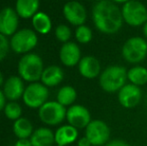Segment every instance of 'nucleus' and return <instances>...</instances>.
<instances>
[{
  "label": "nucleus",
  "mask_w": 147,
  "mask_h": 146,
  "mask_svg": "<svg viewBox=\"0 0 147 146\" xmlns=\"http://www.w3.org/2000/svg\"><path fill=\"white\" fill-rule=\"evenodd\" d=\"M66 120L68 124L72 125L77 129L86 128V126L90 123L91 114L85 106L80 104H73L69 106L66 111Z\"/></svg>",
  "instance_id": "obj_12"
},
{
  "label": "nucleus",
  "mask_w": 147,
  "mask_h": 146,
  "mask_svg": "<svg viewBox=\"0 0 147 146\" xmlns=\"http://www.w3.org/2000/svg\"><path fill=\"white\" fill-rule=\"evenodd\" d=\"M64 78V72L57 65H50L44 68L41 75V83L46 87H54L62 82Z\"/></svg>",
  "instance_id": "obj_19"
},
{
  "label": "nucleus",
  "mask_w": 147,
  "mask_h": 146,
  "mask_svg": "<svg viewBox=\"0 0 147 146\" xmlns=\"http://www.w3.org/2000/svg\"><path fill=\"white\" fill-rule=\"evenodd\" d=\"M72 36V32L69 26L66 24H60L55 28V37L58 41L62 43L69 42L70 38Z\"/></svg>",
  "instance_id": "obj_27"
},
{
  "label": "nucleus",
  "mask_w": 147,
  "mask_h": 146,
  "mask_svg": "<svg viewBox=\"0 0 147 146\" xmlns=\"http://www.w3.org/2000/svg\"><path fill=\"white\" fill-rule=\"evenodd\" d=\"M10 48L18 54L29 53L38 44V37L35 31L29 28L17 30L10 38Z\"/></svg>",
  "instance_id": "obj_6"
},
{
  "label": "nucleus",
  "mask_w": 147,
  "mask_h": 146,
  "mask_svg": "<svg viewBox=\"0 0 147 146\" xmlns=\"http://www.w3.org/2000/svg\"><path fill=\"white\" fill-rule=\"evenodd\" d=\"M24 90V82L20 76L12 75L6 79L3 84V93L6 99L9 101H16L23 96Z\"/></svg>",
  "instance_id": "obj_16"
},
{
  "label": "nucleus",
  "mask_w": 147,
  "mask_h": 146,
  "mask_svg": "<svg viewBox=\"0 0 147 146\" xmlns=\"http://www.w3.org/2000/svg\"><path fill=\"white\" fill-rule=\"evenodd\" d=\"M121 55L126 62L137 65L147 56V40L140 36L128 38L121 48Z\"/></svg>",
  "instance_id": "obj_4"
},
{
  "label": "nucleus",
  "mask_w": 147,
  "mask_h": 146,
  "mask_svg": "<svg viewBox=\"0 0 147 146\" xmlns=\"http://www.w3.org/2000/svg\"><path fill=\"white\" fill-rule=\"evenodd\" d=\"M15 9L5 7L0 11V33L7 36H12L17 31L19 19Z\"/></svg>",
  "instance_id": "obj_13"
},
{
  "label": "nucleus",
  "mask_w": 147,
  "mask_h": 146,
  "mask_svg": "<svg viewBox=\"0 0 147 146\" xmlns=\"http://www.w3.org/2000/svg\"><path fill=\"white\" fill-rule=\"evenodd\" d=\"M124 23L131 27L143 26L147 21V8L138 0H130L121 7Z\"/></svg>",
  "instance_id": "obj_5"
},
{
  "label": "nucleus",
  "mask_w": 147,
  "mask_h": 146,
  "mask_svg": "<svg viewBox=\"0 0 147 146\" xmlns=\"http://www.w3.org/2000/svg\"><path fill=\"white\" fill-rule=\"evenodd\" d=\"M117 99L120 105L124 108L131 109L136 107L142 99L141 88L131 83H126L117 92Z\"/></svg>",
  "instance_id": "obj_10"
},
{
  "label": "nucleus",
  "mask_w": 147,
  "mask_h": 146,
  "mask_svg": "<svg viewBox=\"0 0 147 146\" xmlns=\"http://www.w3.org/2000/svg\"><path fill=\"white\" fill-rule=\"evenodd\" d=\"M55 146H61V145H57V144H56V145H55Z\"/></svg>",
  "instance_id": "obj_36"
},
{
  "label": "nucleus",
  "mask_w": 147,
  "mask_h": 146,
  "mask_svg": "<svg viewBox=\"0 0 147 146\" xmlns=\"http://www.w3.org/2000/svg\"><path fill=\"white\" fill-rule=\"evenodd\" d=\"M78 129L70 124L62 125L54 132L55 143L57 145L67 146L78 140Z\"/></svg>",
  "instance_id": "obj_17"
},
{
  "label": "nucleus",
  "mask_w": 147,
  "mask_h": 146,
  "mask_svg": "<svg viewBox=\"0 0 147 146\" xmlns=\"http://www.w3.org/2000/svg\"><path fill=\"white\" fill-rule=\"evenodd\" d=\"M93 33L92 30L90 29V27H88L87 25L83 24V25L77 26L75 30V38L81 44H87L92 40Z\"/></svg>",
  "instance_id": "obj_26"
},
{
  "label": "nucleus",
  "mask_w": 147,
  "mask_h": 146,
  "mask_svg": "<svg viewBox=\"0 0 147 146\" xmlns=\"http://www.w3.org/2000/svg\"><path fill=\"white\" fill-rule=\"evenodd\" d=\"M77 146H92L90 143V141L88 140L87 137L84 135L83 137H80L77 140Z\"/></svg>",
  "instance_id": "obj_30"
},
{
  "label": "nucleus",
  "mask_w": 147,
  "mask_h": 146,
  "mask_svg": "<svg viewBox=\"0 0 147 146\" xmlns=\"http://www.w3.org/2000/svg\"><path fill=\"white\" fill-rule=\"evenodd\" d=\"M112 2H114V3H116V4H125V3H127L128 1H130V0H111Z\"/></svg>",
  "instance_id": "obj_34"
},
{
  "label": "nucleus",
  "mask_w": 147,
  "mask_h": 146,
  "mask_svg": "<svg viewBox=\"0 0 147 146\" xmlns=\"http://www.w3.org/2000/svg\"><path fill=\"white\" fill-rule=\"evenodd\" d=\"M12 130H13L14 135L18 139H29L34 129H33V125L29 119L21 117L14 121Z\"/></svg>",
  "instance_id": "obj_22"
},
{
  "label": "nucleus",
  "mask_w": 147,
  "mask_h": 146,
  "mask_svg": "<svg viewBox=\"0 0 147 146\" xmlns=\"http://www.w3.org/2000/svg\"><path fill=\"white\" fill-rule=\"evenodd\" d=\"M56 98V101H58L61 105L65 106V107L71 106L73 105L76 98H77V92L73 86L65 85L58 90Z\"/></svg>",
  "instance_id": "obj_24"
},
{
  "label": "nucleus",
  "mask_w": 147,
  "mask_h": 146,
  "mask_svg": "<svg viewBox=\"0 0 147 146\" xmlns=\"http://www.w3.org/2000/svg\"><path fill=\"white\" fill-rule=\"evenodd\" d=\"M105 146H131V145L126 142V141L122 140V139H113V140L109 141Z\"/></svg>",
  "instance_id": "obj_29"
},
{
  "label": "nucleus",
  "mask_w": 147,
  "mask_h": 146,
  "mask_svg": "<svg viewBox=\"0 0 147 146\" xmlns=\"http://www.w3.org/2000/svg\"><path fill=\"white\" fill-rule=\"evenodd\" d=\"M65 106L58 101H47L38 109V116L41 122L48 126H56L66 119Z\"/></svg>",
  "instance_id": "obj_7"
},
{
  "label": "nucleus",
  "mask_w": 147,
  "mask_h": 146,
  "mask_svg": "<svg viewBox=\"0 0 147 146\" xmlns=\"http://www.w3.org/2000/svg\"><path fill=\"white\" fill-rule=\"evenodd\" d=\"M31 21H32V26L36 33L45 35L51 31L52 22L48 14H46L45 12L38 11L31 18Z\"/></svg>",
  "instance_id": "obj_21"
},
{
  "label": "nucleus",
  "mask_w": 147,
  "mask_h": 146,
  "mask_svg": "<svg viewBox=\"0 0 147 146\" xmlns=\"http://www.w3.org/2000/svg\"><path fill=\"white\" fill-rule=\"evenodd\" d=\"M6 105V97L4 95L3 91L0 90V112L4 110V107Z\"/></svg>",
  "instance_id": "obj_32"
},
{
  "label": "nucleus",
  "mask_w": 147,
  "mask_h": 146,
  "mask_svg": "<svg viewBox=\"0 0 147 146\" xmlns=\"http://www.w3.org/2000/svg\"><path fill=\"white\" fill-rule=\"evenodd\" d=\"M29 139L32 146H53L55 143L54 132L48 127L35 129Z\"/></svg>",
  "instance_id": "obj_18"
},
{
  "label": "nucleus",
  "mask_w": 147,
  "mask_h": 146,
  "mask_svg": "<svg viewBox=\"0 0 147 146\" xmlns=\"http://www.w3.org/2000/svg\"><path fill=\"white\" fill-rule=\"evenodd\" d=\"M110 128L100 119L91 120L85 128V136L92 146H105L110 141Z\"/></svg>",
  "instance_id": "obj_9"
},
{
  "label": "nucleus",
  "mask_w": 147,
  "mask_h": 146,
  "mask_svg": "<svg viewBox=\"0 0 147 146\" xmlns=\"http://www.w3.org/2000/svg\"><path fill=\"white\" fill-rule=\"evenodd\" d=\"M10 43L5 35L0 33V61H2L8 54Z\"/></svg>",
  "instance_id": "obj_28"
},
{
  "label": "nucleus",
  "mask_w": 147,
  "mask_h": 146,
  "mask_svg": "<svg viewBox=\"0 0 147 146\" xmlns=\"http://www.w3.org/2000/svg\"><path fill=\"white\" fill-rule=\"evenodd\" d=\"M127 80L129 83L138 87L147 84V68L142 65H134L127 70Z\"/></svg>",
  "instance_id": "obj_23"
},
{
  "label": "nucleus",
  "mask_w": 147,
  "mask_h": 146,
  "mask_svg": "<svg viewBox=\"0 0 147 146\" xmlns=\"http://www.w3.org/2000/svg\"><path fill=\"white\" fill-rule=\"evenodd\" d=\"M48 96V87L39 82H33L25 87L22 99L27 107L32 109H39L43 104L47 102Z\"/></svg>",
  "instance_id": "obj_8"
},
{
  "label": "nucleus",
  "mask_w": 147,
  "mask_h": 146,
  "mask_svg": "<svg viewBox=\"0 0 147 146\" xmlns=\"http://www.w3.org/2000/svg\"><path fill=\"white\" fill-rule=\"evenodd\" d=\"M146 100H147V99H146Z\"/></svg>",
  "instance_id": "obj_38"
},
{
  "label": "nucleus",
  "mask_w": 147,
  "mask_h": 146,
  "mask_svg": "<svg viewBox=\"0 0 147 146\" xmlns=\"http://www.w3.org/2000/svg\"><path fill=\"white\" fill-rule=\"evenodd\" d=\"M4 114L9 120H17L22 117V108L16 101H9L4 107Z\"/></svg>",
  "instance_id": "obj_25"
},
{
  "label": "nucleus",
  "mask_w": 147,
  "mask_h": 146,
  "mask_svg": "<svg viewBox=\"0 0 147 146\" xmlns=\"http://www.w3.org/2000/svg\"><path fill=\"white\" fill-rule=\"evenodd\" d=\"M79 74L85 79H95L101 73V65L99 60L92 55H86L78 63Z\"/></svg>",
  "instance_id": "obj_15"
},
{
  "label": "nucleus",
  "mask_w": 147,
  "mask_h": 146,
  "mask_svg": "<svg viewBox=\"0 0 147 146\" xmlns=\"http://www.w3.org/2000/svg\"><path fill=\"white\" fill-rule=\"evenodd\" d=\"M62 13L66 21L74 26H80L87 19V11L82 3L78 1H68L64 4Z\"/></svg>",
  "instance_id": "obj_11"
},
{
  "label": "nucleus",
  "mask_w": 147,
  "mask_h": 146,
  "mask_svg": "<svg viewBox=\"0 0 147 146\" xmlns=\"http://www.w3.org/2000/svg\"><path fill=\"white\" fill-rule=\"evenodd\" d=\"M92 21L100 33L112 35L120 31L124 21L121 8L111 0H99L92 8Z\"/></svg>",
  "instance_id": "obj_1"
},
{
  "label": "nucleus",
  "mask_w": 147,
  "mask_h": 146,
  "mask_svg": "<svg viewBox=\"0 0 147 146\" xmlns=\"http://www.w3.org/2000/svg\"><path fill=\"white\" fill-rule=\"evenodd\" d=\"M17 70L19 76L24 81L30 83L37 82L41 79V75L44 70L43 61L36 53H26L20 58Z\"/></svg>",
  "instance_id": "obj_3"
},
{
  "label": "nucleus",
  "mask_w": 147,
  "mask_h": 146,
  "mask_svg": "<svg viewBox=\"0 0 147 146\" xmlns=\"http://www.w3.org/2000/svg\"><path fill=\"white\" fill-rule=\"evenodd\" d=\"M14 146H32L30 139H17Z\"/></svg>",
  "instance_id": "obj_31"
},
{
  "label": "nucleus",
  "mask_w": 147,
  "mask_h": 146,
  "mask_svg": "<svg viewBox=\"0 0 147 146\" xmlns=\"http://www.w3.org/2000/svg\"><path fill=\"white\" fill-rule=\"evenodd\" d=\"M39 5V0H16L15 11L19 17L29 19L38 12Z\"/></svg>",
  "instance_id": "obj_20"
},
{
  "label": "nucleus",
  "mask_w": 147,
  "mask_h": 146,
  "mask_svg": "<svg viewBox=\"0 0 147 146\" xmlns=\"http://www.w3.org/2000/svg\"><path fill=\"white\" fill-rule=\"evenodd\" d=\"M94 1H99V0H94Z\"/></svg>",
  "instance_id": "obj_37"
},
{
  "label": "nucleus",
  "mask_w": 147,
  "mask_h": 146,
  "mask_svg": "<svg viewBox=\"0 0 147 146\" xmlns=\"http://www.w3.org/2000/svg\"><path fill=\"white\" fill-rule=\"evenodd\" d=\"M142 32H143L144 38L147 40V21L143 24V26H142Z\"/></svg>",
  "instance_id": "obj_33"
},
{
  "label": "nucleus",
  "mask_w": 147,
  "mask_h": 146,
  "mask_svg": "<svg viewBox=\"0 0 147 146\" xmlns=\"http://www.w3.org/2000/svg\"><path fill=\"white\" fill-rule=\"evenodd\" d=\"M59 58L62 64L65 66H76L82 58L80 47L75 42H72V41L63 43V45L59 50Z\"/></svg>",
  "instance_id": "obj_14"
},
{
  "label": "nucleus",
  "mask_w": 147,
  "mask_h": 146,
  "mask_svg": "<svg viewBox=\"0 0 147 146\" xmlns=\"http://www.w3.org/2000/svg\"><path fill=\"white\" fill-rule=\"evenodd\" d=\"M99 85L107 93L118 92L127 81V69L121 65H109L101 71Z\"/></svg>",
  "instance_id": "obj_2"
},
{
  "label": "nucleus",
  "mask_w": 147,
  "mask_h": 146,
  "mask_svg": "<svg viewBox=\"0 0 147 146\" xmlns=\"http://www.w3.org/2000/svg\"><path fill=\"white\" fill-rule=\"evenodd\" d=\"M3 82H4V77H3V74L1 73V71H0V86L3 85Z\"/></svg>",
  "instance_id": "obj_35"
}]
</instances>
